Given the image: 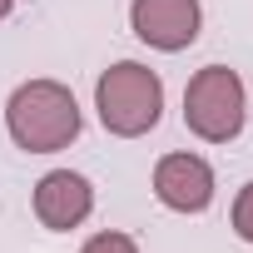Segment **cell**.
I'll list each match as a JSON object with an SVG mask.
<instances>
[{"mask_svg": "<svg viewBox=\"0 0 253 253\" xmlns=\"http://www.w3.org/2000/svg\"><path fill=\"white\" fill-rule=\"evenodd\" d=\"M233 233L243 243H253V184H243L238 199H233Z\"/></svg>", "mask_w": 253, "mask_h": 253, "instance_id": "7", "label": "cell"}, {"mask_svg": "<svg viewBox=\"0 0 253 253\" xmlns=\"http://www.w3.org/2000/svg\"><path fill=\"white\" fill-rule=\"evenodd\" d=\"M129 25L144 45H154L164 55H179V50H189L199 40L204 10H199V0H134Z\"/></svg>", "mask_w": 253, "mask_h": 253, "instance_id": "4", "label": "cell"}, {"mask_svg": "<svg viewBox=\"0 0 253 253\" xmlns=\"http://www.w3.org/2000/svg\"><path fill=\"white\" fill-rule=\"evenodd\" d=\"M80 253H139V243H134L129 233H94Z\"/></svg>", "mask_w": 253, "mask_h": 253, "instance_id": "8", "label": "cell"}, {"mask_svg": "<svg viewBox=\"0 0 253 253\" xmlns=\"http://www.w3.org/2000/svg\"><path fill=\"white\" fill-rule=\"evenodd\" d=\"M10 5H15V0H0V20H5V15H10Z\"/></svg>", "mask_w": 253, "mask_h": 253, "instance_id": "9", "label": "cell"}, {"mask_svg": "<svg viewBox=\"0 0 253 253\" xmlns=\"http://www.w3.org/2000/svg\"><path fill=\"white\" fill-rule=\"evenodd\" d=\"M94 109H99V124L119 139H139L149 134L159 114H164V80L139 65V60H119L99 75L94 84Z\"/></svg>", "mask_w": 253, "mask_h": 253, "instance_id": "2", "label": "cell"}, {"mask_svg": "<svg viewBox=\"0 0 253 253\" xmlns=\"http://www.w3.org/2000/svg\"><path fill=\"white\" fill-rule=\"evenodd\" d=\"M94 209V189L84 174H70V169H55L35 184V218L50 228V233H70L89 218Z\"/></svg>", "mask_w": 253, "mask_h": 253, "instance_id": "6", "label": "cell"}, {"mask_svg": "<svg viewBox=\"0 0 253 253\" xmlns=\"http://www.w3.org/2000/svg\"><path fill=\"white\" fill-rule=\"evenodd\" d=\"M154 194L174 213H204L213 204V169L199 154H164L154 164Z\"/></svg>", "mask_w": 253, "mask_h": 253, "instance_id": "5", "label": "cell"}, {"mask_svg": "<svg viewBox=\"0 0 253 253\" xmlns=\"http://www.w3.org/2000/svg\"><path fill=\"white\" fill-rule=\"evenodd\" d=\"M184 124L204 144H228L243 129V80L228 65H204L184 89Z\"/></svg>", "mask_w": 253, "mask_h": 253, "instance_id": "3", "label": "cell"}, {"mask_svg": "<svg viewBox=\"0 0 253 253\" xmlns=\"http://www.w3.org/2000/svg\"><path fill=\"white\" fill-rule=\"evenodd\" d=\"M5 129L25 154H55L80 139V104L60 80H25L5 104Z\"/></svg>", "mask_w": 253, "mask_h": 253, "instance_id": "1", "label": "cell"}]
</instances>
